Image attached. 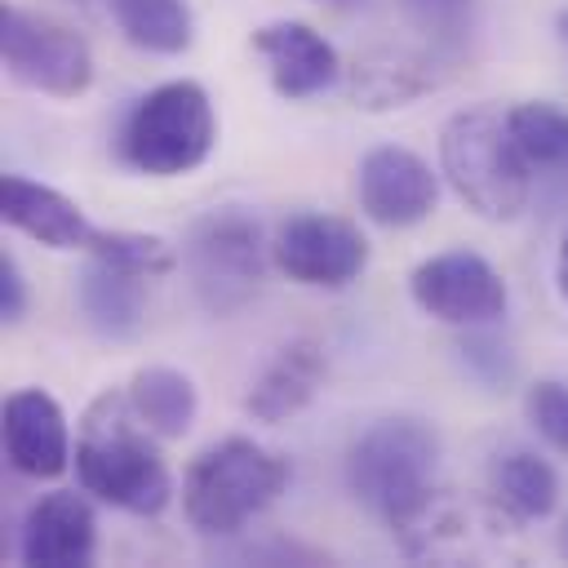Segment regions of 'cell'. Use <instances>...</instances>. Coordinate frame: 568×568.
<instances>
[{
  "label": "cell",
  "mask_w": 568,
  "mask_h": 568,
  "mask_svg": "<svg viewBox=\"0 0 568 568\" xmlns=\"http://www.w3.org/2000/svg\"><path fill=\"white\" fill-rule=\"evenodd\" d=\"M217 142V120L204 84L169 80L133 102L120 129V160L146 178L195 173Z\"/></svg>",
  "instance_id": "5b68a950"
},
{
  "label": "cell",
  "mask_w": 568,
  "mask_h": 568,
  "mask_svg": "<svg viewBox=\"0 0 568 568\" xmlns=\"http://www.w3.org/2000/svg\"><path fill=\"white\" fill-rule=\"evenodd\" d=\"M182 271L191 280L195 302L209 315L226 320V315L244 311L266 275L262 222L253 213H244L240 204L209 209L182 235Z\"/></svg>",
  "instance_id": "8992f818"
},
{
  "label": "cell",
  "mask_w": 568,
  "mask_h": 568,
  "mask_svg": "<svg viewBox=\"0 0 568 568\" xmlns=\"http://www.w3.org/2000/svg\"><path fill=\"white\" fill-rule=\"evenodd\" d=\"M271 262L306 288H346L364 262H368V240L355 222L337 213H293L271 244Z\"/></svg>",
  "instance_id": "9c48e42d"
},
{
  "label": "cell",
  "mask_w": 568,
  "mask_h": 568,
  "mask_svg": "<svg viewBox=\"0 0 568 568\" xmlns=\"http://www.w3.org/2000/svg\"><path fill=\"white\" fill-rule=\"evenodd\" d=\"M408 293L426 315L444 324H462V328L501 320L510 302L501 271L470 248H448V253L417 262L408 275Z\"/></svg>",
  "instance_id": "ba28073f"
},
{
  "label": "cell",
  "mask_w": 568,
  "mask_h": 568,
  "mask_svg": "<svg viewBox=\"0 0 568 568\" xmlns=\"http://www.w3.org/2000/svg\"><path fill=\"white\" fill-rule=\"evenodd\" d=\"M155 439L160 435L129 404V390H102L80 417V439H75L80 488L129 515H160L173 497V479Z\"/></svg>",
  "instance_id": "6da1fadb"
},
{
  "label": "cell",
  "mask_w": 568,
  "mask_h": 568,
  "mask_svg": "<svg viewBox=\"0 0 568 568\" xmlns=\"http://www.w3.org/2000/svg\"><path fill=\"white\" fill-rule=\"evenodd\" d=\"M324 377H328L324 346L311 342V337H297V342L280 346L275 359L257 373L253 390L244 395V413H248L253 422H266V426L288 422L293 413H302V408L320 395Z\"/></svg>",
  "instance_id": "9a60e30c"
},
{
  "label": "cell",
  "mask_w": 568,
  "mask_h": 568,
  "mask_svg": "<svg viewBox=\"0 0 568 568\" xmlns=\"http://www.w3.org/2000/svg\"><path fill=\"white\" fill-rule=\"evenodd\" d=\"M288 484V462L248 435L209 444L182 475V515L195 532L222 537L262 515Z\"/></svg>",
  "instance_id": "277c9868"
},
{
  "label": "cell",
  "mask_w": 568,
  "mask_h": 568,
  "mask_svg": "<svg viewBox=\"0 0 568 568\" xmlns=\"http://www.w3.org/2000/svg\"><path fill=\"white\" fill-rule=\"evenodd\" d=\"M493 497L515 515V519H546L559 501V475L546 457L537 453H506L493 466Z\"/></svg>",
  "instance_id": "d6986e66"
},
{
  "label": "cell",
  "mask_w": 568,
  "mask_h": 568,
  "mask_svg": "<svg viewBox=\"0 0 568 568\" xmlns=\"http://www.w3.org/2000/svg\"><path fill=\"white\" fill-rule=\"evenodd\" d=\"M146 275H133L124 266H111L102 257H93L80 271L75 284V302L89 320V328L106 342H129L142 328V306H146Z\"/></svg>",
  "instance_id": "2e32d148"
},
{
  "label": "cell",
  "mask_w": 568,
  "mask_h": 568,
  "mask_svg": "<svg viewBox=\"0 0 568 568\" xmlns=\"http://www.w3.org/2000/svg\"><path fill=\"white\" fill-rule=\"evenodd\" d=\"M555 288H559V297H564V306H568V222H564L559 248H555Z\"/></svg>",
  "instance_id": "cb8c5ba5"
},
{
  "label": "cell",
  "mask_w": 568,
  "mask_h": 568,
  "mask_svg": "<svg viewBox=\"0 0 568 568\" xmlns=\"http://www.w3.org/2000/svg\"><path fill=\"white\" fill-rule=\"evenodd\" d=\"M435 470H439V435L422 417L373 422L346 457L351 493L395 532H413L426 524L435 501Z\"/></svg>",
  "instance_id": "7a4b0ae2"
},
{
  "label": "cell",
  "mask_w": 568,
  "mask_h": 568,
  "mask_svg": "<svg viewBox=\"0 0 568 568\" xmlns=\"http://www.w3.org/2000/svg\"><path fill=\"white\" fill-rule=\"evenodd\" d=\"M0 53L9 80L49 98H80L93 84V53L89 40L36 9L4 4L0 9Z\"/></svg>",
  "instance_id": "52a82bcc"
},
{
  "label": "cell",
  "mask_w": 568,
  "mask_h": 568,
  "mask_svg": "<svg viewBox=\"0 0 568 568\" xmlns=\"http://www.w3.org/2000/svg\"><path fill=\"white\" fill-rule=\"evenodd\" d=\"M439 169L457 200L479 213L484 222H515L528 204L532 169L506 124L493 106H466L453 111L439 129Z\"/></svg>",
  "instance_id": "3957f363"
},
{
  "label": "cell",
  "mask_w": 568,
  "mask_h": 568,
  "mask_svg": "<svg viewBox=\"0 0 568 568\" xmlns=\"http://www.w3.org/2000/svg\"><path fill=\"white\" fill-rule=\"evenodd\" d=\"M98 550V515L84 488H53L31 501L18 537V559L31 568H84Z\"/></svg>",
  "instance_id": "8fae6325"
},
{
  "label": "cell",
  "mask_w": 568,
  "mask_h": 568,
  "mask_svg": "<svg viewBox=\"0 0 568 568\" xmlns=\"http://www.w3.org/2000/svg\"><path fill=\"white\" fill-rule=\"evenodd\" d=\"M506 124L532 173H568V111L550 102H519L506 111Z\"/></svg>",
  "instance_id": "ffe728a7"
},
{
  "label": "cell",
  "mask_w": 568,
  "mask_h": 568,
  "mask_svg": "<svg viewBox=\"0 0 568 568\" xmlns=\"http://www.w3.org/2000/svg\"><path fill=\"white\" fill-rule=\"evenodd\" d=\"M253 49L266 62L271 89L280 98H288V102L324 93L337 80V67H342L337 49L311 22H297V18H280V22L257 27L253 31Z\"/></svg>",
  "instance_id": "4fadbf2b"
},
{
  "label": "cell",
  "mask_w": 568,
  "mask_h": 568,
  "mask_svg": "<svg viewBox=\"0 0 568 568\" xmlns=\"http://www.w3.org/2000/svg\"><path fill=\"white\" fill-rule=\"evenodd\" d=\"M555 27H559V40H564V49H568V9L559 13V22H555Z\"/></svg>",
  "instance_id": "d4e9b609"
},
{
  "label": "cell",
  "mask_w": 568,
  "mask_h": 568,
  "mask_svg": "<svg viewBox=\"0 0 568 568\" xmlns=\"http://www.w3.org/2000/svg\"><path fill=\"white\" fill-rule=\"evenodd\" d=\"M84 253H89V257H102V262H111V266H124V271H133V275H146V280L173 271L169 244H164L160 235H142V231H106V226H93Z\"/></svg>",
  "instance_id": "44dd1931"
},
{
  "label": "cell",
  "mask_w": 568,
  "mask_h": 568,
  "mask_svg": "<svg viewBox=\"0 0 568 568\" xmlns=\"http://www.w3.org/2000/svg\"><path fill=\"white\" fill-rule=\"evenodd\" d=\"M120 36L146 53H182L195 40L186 0H106Z\"/></svg>",
  "instance_id": "ac0fdd59"
},
{
  "label": "cell",
  "mask_w": 568,
  "mask_h": 568,
  "mask_svg": "<svg viewBox=\"0 0 568 568\" xmlns=\"http://www.w3.org/2000/svg\"><path fill=\"white\" fill-rule=\"evenodd\" d=\"M4 457L27 479H58L71 466V430L62 404L40 386H18L4 399Z\"/></svg>",
  "instance_id": "7c38bea8"
},
{
  "label": "cell",
  "mask_w": 568,
  "mask_h": 568,
  "mask_svg": "<svg viewBox=\"0 0 568 568\" xmlns=\"http://www.w3.org/2000/svg\"><path fill=\"white\" fill-rule=\"evenodd\" d=\"M355 191H359V209L377 226H417L422 217L435 213L439 178L430 173V164L417 151L382 142V146L364 151V160L355 169Z\"/></svg>",
  "instance_id": "30bf717a"
},
{
  "label": "cell",
  "mask_w": 568,
  "mask_h": 568,
  "mask_svg": "<svg viewBox=\"0 0 568 568\" xmlns=\"http://www.w3.org/2000/svg\"><path fill=\"white\" fill-rule=\"evenodd\" d=\"M129 404L138 408V417L160 435V439H182L195 422V408H200V395H195V382L182 373V368H169V364H146L129 377Z\"/></svg>",
  "instance_id": "e0dca14e"
},
{
  "label": "cell",
  "mask_w": 568,
  "mask_h": 568,
  "mask_svg": "<svg viewBox=\"0 0 568 568\" xmlns=\"http://www.w3.org/2000/svg\"><path fill=\"white\" fill-rule=\"evenodd\" d=\"M564 555H568V519H564Z\"/></svg>",
  "instance_id": "484cf974"
},
{
  "label": "cell",
  "mask_w": 568,
  "mask_h": 568,
  "mask_svg": "<svg viewBox=\"0 0 568 568\" xmlns=\"http://www.w3.org/2000/svg\"><path fill=\"white\" fill-rule=\"evenodd\" d=\"M0 217L4 226L31 235L44 248H84L93 226L80 213V204L71 195H62L58 186H44L36 178L22 173H4L0 178Z\"/></svg>",
  "instance_id": "5bb4252c"
},
{
  "label": "cell",
  "mask_w": 568,
  "mask_h": 568,
  "mask_svg": "<svg viewBox=\"0 0 568 568\" xmlns=\"http://www.w3.org/2000/svg\"><path fill=\"white\" fill-rule=\"evenodd\" d=\"M524 408H528V422L537 426V435L550 448L568 453V382H559V377L532 382L524 395Z\"/></svg>",
  "instance_id": "7402d4cb"
},
{
  "label": "cell",
  "mask_w": 568,
  "mask_h": 568,
  "mask_svg": "<svg viewBox=\"0 0 568 568\" xmlns=\"http://www.w3.org/2000/svg\"><path fill=\"white\" fill-rule=\"evenodd\" d=\"M0 315H4V324H18L27 315V280L13 262V253H0Z\"/></svg>",
  "instance_id": "603a6c76"
}]
</instances>
